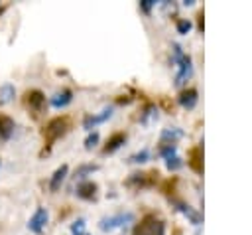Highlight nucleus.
<instances>
[{
	"label": "nucleus",
	"instance_id": "obj_1",
	"mask_svg": "<svg viewBox=\"0 0 252 235\" xmlns=\"http://www.w3.org/2000/svg\"><path fill=\"white\" fill-rule=\"evenodd\" d=\"M132 235H165V223L156 213H148L134 227V233Z\"/></svg>",
	"mask_w": 252,
	"mask_h": 235
},
{
	"label": "nucleus",
	"instance_id": "obj_2",
	"mask_svg": "<svg viewBox=\"0 0 252 235\" xmlns=\"http://www.w3.org/2000/svg\"><path fill=\"white\" fill-rule=\"evenodd\" d=\"M71 126V120L67 117H55L47 122L45 130H43V136L47 138V142H55L57 138H61Z\"/></svg>",
	"mask_w": 252,
	"mask_h": 235
},
{
	"label": "nucleus",
	"instance_id": "obj_3",
	"mask_svg": "<svg viewBox=\"0 0 252 235\" xmlns=\"http://www.w3.org/2000/svg\"><path fill=\"white\" fill-rule=\"evenodd\" d=\"M47 221H49V213H47V209H45V207H37V209L33 211V215L30 217V221H28V229H30L32 233L39 235V233H43Z\"/></svg>",
	"mask_w": 252,
	"mask_h": 235
},
{
	"label": "nucleus",
	"instance_id": "obj_4",
	"mask_svg": "<svg viewBox=\"0 0 252 235\" xmlns=\"http://www.w3.org/2000/svg\"><path fill=\"white\" fill-rule=\"evenodd\" d=\"M132 219V213H118V215H110V217H104L100 221V229L102 231H110V229H116V227H122L126 225L124 221H130Z\"/></svg>",
	"mask_w": 252,
	"mask_h": 235
},
{
	"label": "nucleus",
	"instance_id": "obj_5",
	"mask_svg": "<svg viewBox=\"0 0 252 235\" xmlns=\"http://www.w3.org/2000/svg\"><path fill=\"white\" fill-rule=\"evenodd\" d=\"M67 172H69V166H67V164H61V166L53 172V176H51V180H49V190H51V192H57V190L61 188V184H63L65 178H67Z\"/></svg>",
	"mask_w": 252,
	"mask_h": 235
},
{
	"label": "nucleus",
	"instance_id": "obj_6",
	"mask_svg": "<svg viewBox=\"0 0 252 235\" xmlns=\"http://www.w3.org/2000/svg\"><path fill=\"white\" fill-rule=\"evenodd\" d=\"M187 164H189V166H191V168H193L197 174H201V172H203V148H201V146L191 148Z\"/></svg>",
	"mask_w": 252,
	"mask_h": 235
},
{
	"label": "nucleus",
	"instance_id": "obj_7",
	"mask_svg": "<svg viewBox=\"0 0 252 235\" xmlns=\"http://www.w3.org/2000/svg\"><path fill=\"white\" fill-rule=\"evenodd\" d=\"M96 184L94 182H81L77 186V196L81 199H94L96 197Z\"/></svg>",
	"mask_w": 252,
	"mask_h": 235
},
{
	"label": "nucleus",
	"instance_id": "obj_8",
	"mask_svg": "<svg viewBox=\"0 0 252 235\" xmlns=\"http://www.w3.org/2000/svg\"><path fill=\"white\" fill-rule=\"evenodd\" d=\"M26 97H28V105H30V109H33V111H41V107L45 105V95H43L41 91H37V89L30 91Z\"/></svg>",
	"mask_w": 252,
	"mask_h": 235
},
{
	"label": "nucleus",
	"instance_id": "obj_9",
	"mask_svg": "<svg viewBox=\"0 0 252 235\" xmlns=\"http://www.w3.org/2000/svg\"><path fill=\"white\" fill-rule=\"evenodd\" d=\"M14 118H10L8 115H0V138L8 140L14 134Z\"/></svg>",
	"mask_w": 252,
	"mask_h": 235
},
{
	"label": "nucleus",
	"instance_id": "obj_10",
	"mask_svg": "<svg viewBox=\"0 0 252 235\" xmlns=\"http://www.w3.org/2000/svg\"><path fill=\"white\" fill-rule=\"evenodd\" d=\"M126 142V134L124 132H114L108 140H106V146H104V152L106 154H110V152H114V150H118L122 144Z\"/></svg>",
	"mask_w": 252,
	"mask_h": 235
},
{
	"label": "nucleus",
	"instance_id": "obj_11",
	"mask_svg": "<svg viewBox=\"0 0 252 235\" xmlns=\"http://www.w3.org/2000/svg\"><path fill=\"white\" fill-rule=\"evenodd\" d=\"M71 99H73L71 89H63L61 93H57L55 97H51V105H53L55 109H63V107H67V105L71 103Z\"/></svg>",
	"mask_w": 252,
	"mask_h": 235
},
{
	"label": "nucleus",
	"instance_id": "obj_12",
	"mask_svg": "<svg viewBox=\"0 0 252 235\" xmlns=\"http://www.w3.org/2000/svg\"><path fill=\"white\" fill-rule=\"evenodd\" d=\"M110 117H112V109H106V111H102V115L85 117L83 126H85V128H91V126H94V124H98V122H102V120H106V118H110Z\"/></svg>",
	"mask_w": 252,
	"mask_h": 235
},
{
	"label": "nucleus",
	"instance_id": "obj_13",
	"mask_svg": "<svg viewBox=\"0 0 252 235\" xmlns=\"http://www.w3.org/2000/svg\"><path fill=\"white\" fill-rule=\"evenodd\" d=\"M179 103H181V107H187V109L195 107V103H197V91H195V89H185V91H181Z\"/></svg>",
	"mask_w": 252,
	"mask_h": 235
},
{
	"label": "nucleus",
	"instance_id": "obj_14",
	"mask_svg": "<svg viewBox=\"0 0 252 235\" xmlns=\"http://www.w3.org/2000/svg\"><path fill=\"white\" fill-rule=\"evenodd\" d=\"M14 93H16L14 85H10V83L2 85V87H0V105H6V103H10V101L14 99Z\"/></svg>",
	"mask_w": 252,
	"mask_h": 235
},
{
	"label": "nucleus",
	"instance_id": "obj_15",
	"mask_svg": "<svg viewBox=\"0 0 252 235\" xmlns=\"http://www.w3.org/2000/svg\"><path fill=\"white\" fill-rule=\"evenodd\" d=\"M177 209H179V211H183V213H185V215H187V217H189L193 223H201V215H199L197 211H193L189 205H185V203L177 201Z\"/></svg>",
	"mask_w": 252,
	"mask_h": 235
},
{
	"label": "nucleus",
	"instance_id": "obj_16",
	"mask_svg": "<svg viewBox=\"0 0 252 235\" xmlns=\"http://www.w3.org/2000/svg\"><path fill=\"white\" fill-rule=\"evenodd\" d=\"M94 170H98V166H94V164H85V166L77 168L75 176H85V174H89V172H94Z\"/></svg>",
	"mask_w": 252,
	"mask_h": 235
},
{
	"label": "nucleus",
	"instance_id": "obj_17",
	"mask_svg": "<svg viewBox=\"0 0 252 235\" xmlns=\"http://www.w3.org/2000/svg\"><path fill=\"white\" fill-rule=\"evenodd\" d=\"M96 142H98V134H96V132H93V134H89V136H87V140H85V148H87V150H91L93 146H96Z\"/></svg>",
	"mask_w": 252,
	"mask_h": 235
},
{
	"label": "nucleus",
	"instance_id": "obj_18",
	"mask_svg": "<svg viewBox=\"0 0 252 235\" xmlns=\"http://www.w3.org/2000/svg\"><path fill=\"white\" fill-rule=\"evenodd\" d=\"M165 160H167L165 164H167L169 170H177V168H181V160H179L177 156H169V158H165Z\"/></svg>",
	"mask_w": 252,
	"mask_h": 235
},
{
	"label": "nucleus",
	"instance_id": "obj_19",
	"mask_svg": "<svg viewBox=\"0 0 252 235\" xmlns=\"http://www.w3.org/2000/svg\"><path fill=\"white\" fill-rule=\"evenodd\" d=\"M150 158V154H148V150H142V152H138V154H134V156H130V162H146Z\"/></svg>",
	"mask_w": 252,
	"mask_h": 235
},
{
	"label": "nucleus",
	"instance_id": "obj_20",
	"mask_svg": "<svg viewBox=\"0 0 252 235\" xmlns=\"http://www.w3.org/2000/svg\"><path fill=\"white\" fill-rule=\"evenodd\" d=\"M189 28H191V22H189V20H179V22H177V32H179V34H187Z\"/></svg>",
	"mask_w": 252,
	"mask_h": 235
},
{
	"label": "nucleus",
	"instance_id": "obj_21",
	"mask_svg": "<svg viewBox=\"0 0 252 235\" xmlns=\"http://www.w3.org/2000/svg\"><path fill=\"white\" fill-rule=\"evenodd\" d=\"M161 136H163V140H165V138H171V144H173V140L181 136V130H169V128H167V130H163Z\"/></svg>",
	"mask_w": 252,
	"mask_h": 235
},
{
	"label": "nucleus",
	"instance_id": "obj_22",
	"mask_svg": "<svg viewBox=\"0 0 252 235\" xmlns=\"http://www.w3.org/2000/svg\"><path fill=\"white\" fill-rule=\"evenodd\" d=\"M83 227H85V221H83V219H79V221H75V223L71 225V231H73L75 235H79V233L83 231Z\"/></svg>",
	"mask_w": 252,
	"mask_h": 235
},
{
	"label": "nucleus",
	"instance_id": "obj_23",
	"mask_svg": "<svg viewBox=\"0 0 252 235\" xmlns=\"http://www.w3.org/2000/svg\"><path fill=\"white\" fill-rule=\"evenodd\" d=\"M152 6H154V0H142V8H144L146 12H148Z\"/></svg>",
	"mask_w": 252,
	"mask_h": 235
},
{
	"label": "nucleus",
	"instance_id": "obj_24",
	"mask_svg": "<svg viewBox=\"0 0 252 235\" xmlns=\"http://www.w3.org/2000/svg\"><path fill=\"white\" fill-rule=\"evenodd\" d=\"M79 235H87V233H79Z\"/></svg>",
	"mask_w": 252,
	"mask_h": 235
}]
</instances>
